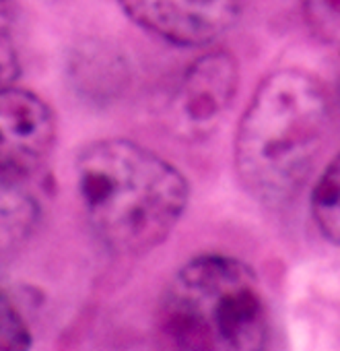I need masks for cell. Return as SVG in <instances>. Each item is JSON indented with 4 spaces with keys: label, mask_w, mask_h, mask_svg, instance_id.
Returning a JSON list of instances; mask_svg holds the SVG:
<instances>
[{
    "label": "cell",
    "mask_w": 340,
    "mask_h": 351,
    "mask_svg": "<svg viewBox=\"0 0 340 351\" xmlns=\"http://www.w3.org/2000/svg\"><path fill=\"white\" fill-rule=\"evenodd\" d=\"M330 124L324 83L303 69L262 79L233 143L241 189L264 205L289 203L309 180Z\"/></svg>",
    "instance_id": "cell-2"
},
{
    "label": "cell",
    "mask_w": 340,
    "mask_h": 351,
    "mask_svg": "<svg viewBox=\"0 0 340 351\" xmlns=\"http://www.w3.org/2000/svg\"><path fill=\"white\" fill-rule=\"evenodd\" d=\"M75 173L91 232L118 256H142L161 246L190 203L186 176L153 149L128 138L85 145Z\"/></svg>",
    "instance_id": "cell-1"
},
{
    "label": "cell",
    "mask_w": 340,
    "mask_h": 351,
    "mask_svg": "<svg viewBox=\"0 0 340 351\" xmlns=\"http://www.w3.org/2000/svg\"><path fill=\"white\" fill-rule=\"evenodd\" d=\"M56 114L38 93L0 89V184H25L48 163L56 145Z\"/></svg>",
    "instance_id": "cell-5"
},
{
    "label": "cell",
    "mask_w": 340,
    "mask_h": 351,
    "mask_svg": "<svg viewBox=\"0 0 340 351\" xmlns=\"http://www.w3.org/2000/svg\"><path fill=\"white\" fill-rule=\"evenodd\" d=\"M142 32L178 48L215 46L241 15V0H118Z\"/></svg>",
    "instance_id": "cell-6"
},
{
    "label": "cell",
    "mask_w": 340,
    "mask_h": 351,
    "mask_svg": "<svg viewBox=\"0 0 340 351\" xmlns=\"http://www.w3.org/2000/svg\"><path fill=\"white\" fill-rule=\"evenodd\" d=\"M31 326L13 295L0 289V351H31Z\"/></svg>",
    "instance_id": "cell-11"
},
{
    "label": "cell",
    "mask_w": 340,
    "mask_h": 351,
    "mask_svg": "<svg viewBox=\"0 0 340 351\" xmlns=\"http://www.w3.org/2000/svg\"><path fill=\"white\" fill-rule=\"evenodd\" d=\"M157 330L172 351H266L270 312L258 273L229 254L186 261L163 287Z\"/></svg>",
    "instance_id": "cell-3"
},
{
    "label": "cell",
    "mask_w": 340,
    "mask_h": 351,
    "mask_svg": "<svg viewBox=\"0 0 340 351\" xmlns=\"http://www.w3.org/2000/svg\"><path fill=\"white\" fill-rule=\"evenodd\" d=\"M311 217L319 234L340 246V153L328 163L311 193Z\"/></svg>",
    "instance_id": "cell-9"
},
{
    "label": "cell",
    "mask_w": 340,
    "mask_h": 351,
    "mask_svg": "<svg viewBox=\"0 0 340 351\" xmlns=\"http://www.w3.org/2000/svg\"><path fill=\"white\" fill-rule=\"evenodd\" d=\"M73 87L95 104L118 99L130 81V71L124 56L103 44H83L68 60Z\"/></svg>",
    "instance_id": "cell-7"
},
{
    "label": "cell",
    "mask_w": 340,
    "mask_h": 351,
    "mask_svg": "<svg viewBox=\"0 0 340 351\" xmlns=\"http://www.w3.org/2000/svg\"><path fill=\"white\" fill-rule=\"evenodd\" d=\"M21 25L15 0H0V89L17 85L23 69Z\"/></svg>",
    "instance_id": "cell-10"
},
{
    "label": "cell",
    "mask_w": 340,
    "mask_h": 351,
    "mask_svg": "<svg viewBox=\"0 0 340 351\" xmlns=\"http://www.w3.org/2000/svg\"><path fill=\"white\" fill-rule=\"evenodd\" d=\"M301 9L313 38L340 50V0H303Z\"/></svg>",
    "instance_id": "cell-12"
},
{
    "label": "cell",
    "mask_w": 340,
    "mask_h": 351,
    "mask_svg": "<svg viewBox=\"0 0 340 351\" xmlns=\"http://www.w3.org/2000/svg\"><path fill=\"white\" fill-rule=\"evenodd\" d=\"M239 89L237 58L221 48H207L180 75L165 101L163 120L176 138L202 143L229 114Z\"/></svg>",
    "instance_id": "cell-4"
},
{
    "label": "cell",
    "mask_w": 340,
    "mask_h": 351,
    "mask_svg": "<svg viewBox=\"0 0 340 351\" xmlns=\"http://www.w3.org/2000/svg\"><path fill=\"white\" fill-rule=\"evenodd\" d=\"M42 221L40 201L25 184H0V261L21 252Z\"/></svg>",
    "instance_id": "cell-8"
}]
</instances>
